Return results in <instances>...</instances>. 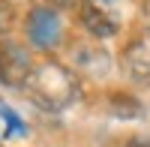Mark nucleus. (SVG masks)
Listing matches in <instances>:
<instances>
[{
	"label": "nucleus",
	"instance_id": "nucleus-1",
	"mask_svg": "<svg viewBox=\"0 0 150 147\" xmlns=\"http://www.w3.org/2000/svg\"><path fill=\"white\" fill-rule=\"evenodd\" d=\"M21 90L39 111H63V108H69L75 99H78V93H81L75 72L66 69L63 63H57V60H42V63H36Z\"/></svg>",
	"mask_w": 150,
	"mask_h": 147
},
{
	"label": "nucleus",
	"instance_id": "nucleus-2",
	"mask_svg": "<svg viewBox=\"0 0 150 147\" xmlns=\"http://www.w3.org/2000/svg\"><path fill=\"white\" fill-rule=\"evenodd\" d=\"M78 18L81 27L93 39H111L120 33V0H81L78 3Z\"/></svg>",
	"mask_w": 150,
	"mask_h": 147
},
{
	"label": "nucleus",
	"instance_id": "nucleus-3",
	"mask_svg": "<svg viewBox=\"0 0 150 147\" xmlns=\"http://www.w3.org/2000/svg\"><path fill=\"white\" fill-rule=\"evenodd\" d=\"M120 69L135 87H150V21L126 42L120 54Z\"/></svg>",
	"mask_w": 150,
	"mask_h": 147
},
{
	"label": "nucleus",
	"instance_id": "nucleus-4",
	"mask_svg": "<svg viewBox=\"0 0 150 147\" xmlns=\"http://www.w3.org/2000/svg\"><path fill=\"white\" fill-rule=\"evenodd\" d=\"M27 39L36 48H57V42L63 39V24L54 6H36L27 15Z\"/></svg>",
	"mask_w": 150,
	"mask_h": 147
},
{
	"label": "nucleus",
	"instance_id": "nucleus-5",
	"mask_svg": "<svg viewBox=\"0 0 150 147\" xmlns=\"http://www.w3.org/2000/svg\"><path fill=\"white\" fill-rule=\"evenodd\" d=\"M30 72H33V60L27 48L18 42H0V81L9 87H24Z\"/></svg>",
	"mask_w": 150,
	"mask_h": 147
},
{
	"label": "nucleus",
	"instance_id": "nucleus-6",
	"mask_svg": "<svg viewBox=\"0 0 150 147\" xmlns=\"http://www.w3.org/2000/svg\"><path fill=\"white\" fill-rule=\"evenodd\" d=\"M72 60H75V69L87 72V75H105V72L111 69L108 51L99 48V45H87V42L72 48Z\"/></svg>",
	"mask_w": 150,
	"mask_h": 147
},
{
	"label": "nucleus",
	"instance_id": "nucleus-7",
	"mask_svg": "<svg viewBox=\"0 0 150 147\" xmlns=\"http://www.w3.org/2000/svg\"><path fill=\"white\" fill-rule=\"evenodd\" d=\"M0 117H3V138H6V135H12V132H24L21 120H18V114L12 111V108L0 105Z\"/></svg>",
	"mask_w": 150,
	"mask_h": 147
},
{
	"label": "nucleus",
	"instance_id": "nucleus-8",
	"mask_svg": "<svg viewBox=\"0 0 150 147\" xmlns=\"http://www.w3.org/2000/svg\"><path fill=\"white\" fill-rule=\"evenodd\" d=\"M15 27V6L9 0H0V33H9Z\"/></svg>",
	"mask_w": 150,
	"mask_h": 147
},
{
	"label": "nucleus",
	"instance_id": "nucleus-9",
	"mask_svg": "<svg viewBox=\"0 0 150 147\" xmlns=\"http://www.w3.org/2000/svg\"><path fill=\"white\" fill-rule=\"evenodd\" d=\"M114 111L123 114V117H126V111H129V114H141V105H138V102H132V99H129V102H126V99L120 102V96H114Z\"/></svg>",
	"mask_w": 150,
	"mask_h": 147
},
{
	"label": "nucleus",
	"instance_id": "nucleus-10",
	"mask_svg": "<svg viewBox=\"0 0 150 147\" xmlns=\"http://www.w3.org/2000/svg\"><path fill=\"white\" fill-rule=\"evenodd\" d=\"M48 6H54V9H63V6H72V3H81V0H45Z\"/></svg>",
	"mask_w": 150,
	"mask_h": 147
},
{
	"label": "nucleus",
	"instance_id": "nucleus-11",
	"mask_svg": "<svg viewBox=\"0 0 150 147\" xmlns=\"http://www.w3.org/2000/svg\"><path fill=\"white\" fill-rule=\"evenodd\" d=\"M126 147H150V141H129Z\"/></svg>",
	"mask_w": 150,
	"mask_h": 147
},
{
	"label": "nucleus",
	"instance_id": "nucleus-12",
	"mask_svg": "<svg viewBox=\"0 0 150 147\" xmlns=\"http://www.w3.org/2000/svg\"><path fill=\"white\" fill-rule=\"evenodd\" d=\"M144 9H147V12H150V0H144Z\"/></svg>",
	"mask_w": 150,
	"mask_h": 147
}]
</instances>
